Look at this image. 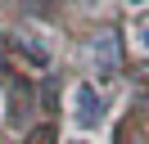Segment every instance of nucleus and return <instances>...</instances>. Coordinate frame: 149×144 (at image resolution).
I'll return each mask as SVG.
<instances>
[{
  "mask_svg": "<svg viewBox=\"0 0 149 144\" xmlns=\"http://www.w3.org/2000/svg\"><path fill=\"white\" fill-rule=\"evenodd\" d=\"M104 117H109V99H104L91 81H81V86L72 90V122L81 126V131H95V126H104Z\"/></svg>",
  "mask_w": 149,
  "mask_h": 144,
  "instance_id": "obj_1",
  "label": "nucleus"
},
{
  "mask_svg": "<svg viewBox=\"0 0 149 144\" xmlns=\"http://www.w3.org/2000/svg\"><path fill=\"white\" fill-rule=\"evenodd\" d=\"M91 63H95V72H104V77H113V68H118V41H113L109 32L91 41Z\"/></svg>",
  "mask_w": 149,
  "mask_h": 144,
  "instance_id": "obj_2",
  "label": "nucleus"
},
{
  "mask_svg": "<svg viewBox=\"0 0 149 144\" xmlns=\"http://www.w3.org/2000/svg\"><path fill=\"white\" fill-rule=\"evenodd\" d=\"M23 59H27L32 68H50V50H45V41L23 32Z\"/></svg>",
  "mask_w": 149,
  "mask_h": 144,
  "instance_id": "obj_3",
  "label": "nucleus"
},
{
  "mask_svg": "<svg viewBox=\"0 0 149 144\" xmlns=\"http://www.w3.org/2000/svg\"><path fill=\"white\" fill-rule=\"evenodd\" d=\"M140 45H145V50H149V27H140Z\"/></svg>",
  "mask_w": 149,
  "mask_h": 144,
  "instance_id": "obj_4",
  "label": "nucleus"
},
{
  "mask_svg": "<svg viewBox=\"0 0 149 144\" xmlns=\"http://www.w3.org/2000/svg\"><path fill=\"white\" fill-rule=\"evenodd\" d=\"M68 144H91V140H68Z\"/></svg>",
  "mask_w": 149,
  "mask_h": 144,
  "instance_id": "obj_5",
  "label": "nucleus"
}]
</instances>
